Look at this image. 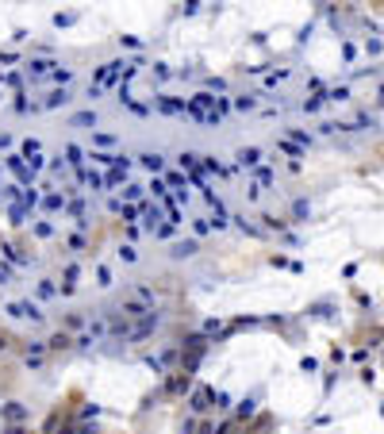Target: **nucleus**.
I'll return each instance as SVG.
<instances>
[{
	"mask_svg": "<svg viewBox=\"0 0 384 434\" xmlns=\"http://www.w3.org/2000/svg\"><path fill=\"white\" fill-rule=\"evenodd\" d=\"M31 73H35V77H43V73H50V62H31Z\"/></svg>",
	"mask_w": 384,
	"mask_h": 434,
	"instance_id": "20e7f679",
	"label": "nucleus"
},
{
	"mask_svg": "<svg viewBox=\"0 0 384 434\" xmlns=\"http://www.w3.org/2000/svg\"><path fill=\"white\" fill-rule=\"evenodd\" d=\"M142 165H146V169H162V158H158V154H142Z\"/></svg>",
	"mask_w": 384,
	"mask_h": 434,
	"instance_id": "7ed1b4c3",
	"label": "nucleus"
},
{
	"mask_svg": "<svg viewBox=\"0 0 384 434\" xmlns=\"http://www.w3.org/2000/svg\"><path fill=\"white\" fill-rule=\"evenodd\" d=\"M173 254H177V258H189V254H196V242H177Z\"/></svg>",
	"mask_w": 384,
	"mask_h": 434,
	"instance_id": "f03ea898",
	"label": "nucleus"
},
{
	"mask_svg": "<svg viewBox=\"0 0 384 434\" xmlns=\"http://www.w3.org/2000/svg\"><path fill=\"white\" fill-rule=\"evenodd\" d=\"M257 158H261V150H257V146H246V150L238 154V161H242V165H254Z\"/></svg>",
	"mask_w": 384,
	"mask_h": 434,
	"instance_id": "f257e3e1",
	"label": "nucleus"
},
{
	"mask_svg": "<svg viewBox=\"0 0 384 434\" xmlns=\"http://www.w3.org/2000/svg\"><path fill=\"white\" fill-rule=\"evenodd\" d=\"M73 123H81V127H85V123H96V112H81V116H73Z\"/></svg>",
	"mask_w": 384,
	"mask_h": 434,
	"instance_id": "39448f33",
	"label": "nucleus"
}]
</instances>
